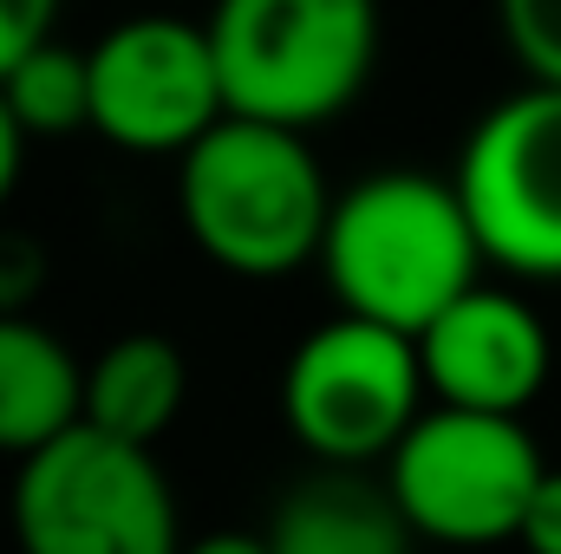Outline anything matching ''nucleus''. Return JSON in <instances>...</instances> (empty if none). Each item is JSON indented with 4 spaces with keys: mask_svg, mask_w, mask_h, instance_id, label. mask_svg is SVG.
I'll return each mask as SVG.
<instances>
[{
    "mask_svg": "<svg viewBox=\"0 0 561 554\" xmlns=\"http://www.w3.org/2000/svg\"><path fill=\"white\" fill-rule=\"evenodd\" d=\"M92 131H105L125 150H190L209 138L229 105H222V72L209 26L176 20V13H138L92 46Z\"/></svg>",
    "mask_w": 561,
    "mask_h": 554,
    "instance_id": "6e6552de",
    "label": "nucleus"
},
{
    "mask_svg": "<svg viewBox=\"0 0 561 554\" xmlns=\"http://www.w3.org/2000/svg\"><path fill=\"white\" fill-rule=\"evenodd\" d=\"M457 196L483 262L523 280H561V92L523 85L496 99L457 157Z\"/></svg>",
    "mask_w": 561,
    "mask_h": 554,
    "instance_id": "0eeeda50",
    "label": "nucleus"
},
{
    "mask_svg": "<svg viewBox=\"0 0 561 554\" xmlns=\"http://www.w3.org/2000/svg\"><path fill=\"white\" fill-rule=\"evenodd\" d=\"M503 33H510L516 66L529 72V85H556L561 92V0H510Z\"/></svg>",
    "mask_w": 561,
    "mask_h": 554,
    "instance_id": "4468645a",
    "label": "nucleus"
},
{
    "mask_svg": "<svg viewBox=\"0 0 561 554\" xmlns=\"http://www.w3.org/2000/svg\"><path fill=\"white\" fill-rule=\"evenodd\" d=\"M262 535L275 554H412V529L392 509V496L346 470L294 483Z\"/></svg>",
    "mask_w": 561,
    "mask_h": 554,
    "instance_id": "9b49d317",
    "label": "nucleus"
},
{
    "mask_svg": "<svg viewBox=\"0 0 561 554\" xmlns=\"http://www.w3.org/2000/svg\"><path fill=\"white\" fill-rule=\"evenodd\" d=\"M176 203L190 242L242 280H280L320 262L333 196L300 131L222 118L176 157Z\"/></svg>",
    "mask_w": 561,
    "mask_h": 554,
    "instance_id": "f03ea898",
    "label": "nucleus"
},
{
    "mask_svg": "<svg viewBox=\"0 0 561 554\" xmlns=\"http://www.w3.org/2000/svg\"><path fill=\"white\" fill-rule=\"evenodd\" d=\"M549 463L523 417L490 412H431L386 457V496L405 529L444 549H496L516 542Z\"/></svg>",
    "mask_w": 561,
    "mask_h": 554,
    "instance_id": "20e7f679",
    "label": "nucleus"
},
{
    "mask_svg": "<svg viewBox=\"0 0 561 554\" xmlns=\"http://www.w3.org/2000/svg\"><path fill=\"white\" fill-rule=\"evenodd\" d=\"M85 424V366L39 320H0V450L39 457Z\"/></svg>",
    "mask_w": 561,
    "mask_h": 554,
    "instance_id": "9d476101",
    "label": "nucleus"
},
{
    "mask_svg": "<svg viewBox=\"0 0 561 554\" xmlns=\"http://www.w3.org/2000/svg\"><path fill=\"white\" fill-rule=\"evenodd\" d=\"M53 39V7L46 0H0V85Z\"/></svg>",
    "mask_w": 561,
    "mask_h": 554,
    "instance_id": "2eb2a0df",
    "label": "nucleus"
},
{
    "mask_svg": "<svg viewBox=\"0 0 561 554\" xmlns=\"http://www.w3.org/2000/svg\"><path fill=\"white\" fill-rule=\"evenodd\" d=\"M549 326L510 287H470L419 333L424 392L450 412L516 417L549 385Z\"/></svg>",
    "mask_w": 561,
    "mask_h": 554,
    "instance_id": "1a4fd4ad",
    "label": "nucleus"
},
{
    "mask_svg": "<svg viewBox=\"0 0 561 554\" xmlns=\"http://www.w3.org/2000/svg\"><path fill=\"white\" fill-rule=\"evenodd\" d=\"M483 242L457 183L424 170H379L333 196L320 275L353 320L419 339L424 326L477 287Z\"/></svg>",
    "mask_w": 561,
    "mask_h": 554,
    "instance_id": "f257e3e1",
    "label": "nucleus"
},
{
    "mask_svg": "<svg viewBox=\"0 0 561 554\" xmlns=\"http://www.w3.org/2000/svg\"><path fill=\"white\" fill-rule=\"evenodd\" d=\"M7 112L20 118L26 138H59V131H79L92 125V53L85 46H66V39H46L7 85H0Z\"/></svg>",
    "mask_w": 561,
    "mask_h": 554,
    "instance_id": "ddd939ff",
    "label": "nucleus"
},
{
    "mask_svg": "<svg viewBox=\"0 0 561 554\" xmlns=\"http://www.w3.org/2000/svg\"><path fill=\"white\" fill-rule=\"evenodd\" d=\"M280 417L320 463L392 457L424 417L419 339L333 313L294 346L280 372Z\"/></svg>",
    "mask_w": 561,
    "mask_h": 554,
    "instance_id": "423d86ee",
    "label": "nucleus"
},
{
    "mask_svg": "<svg viewBox=\"0 0 561 554\" xmlns=\"http://www.w3.org/2000/svg\"><path fill=\"white\" fill-rule=\"evenodd\" d=\"M20 163H26V131H20V118L7 112V99H0V203H7L13 183H20Z\"/></svg>",
    "mask_w": 561,
    "mask_h": 554,
    "instance_id": "a211bd4d",
    "label": "nucleus"
},
{
    "mask_svg": "<svg viewBox=\"0 0 561 554\" xmlns=\"http://www.w3.org/2000/svg\"><path fill=\"white\" fill-rule=\"evenodd\" d=\"M183 392H190L183 346L163 333H125L85 366V424L118 443L150 450L176 424Z\"/></svg>",
    "mask_w": 561,
    "mask_h": 554,
    "instance_id": "f8f14e48",
    "label": "nucleus"
},
{
    "mask_svg": "<svg viewBox=\"0 0 561 554\" xmlns=\"http://www.w3.org/2000/svg\"><path fill=\"white\" fill-rule=\"evenodd\" d=\"M203 26L229 118L300 138L340 118L379 59V13L366 0H229Z\"/></svg>",
    "mask_w": 561,
    "mask_h": 554,
    "instance_id": "7ed1b4c3",
    "label": "nucleus"
},
{
    "mask_svg": "<svg viewBox=\"0 0 561 554\" xmlns=\"http://www.w3.org/2000/svg\"><path fill=\"white\" fill-rule=\"evenodd\" d=\"M183 554H275L268 535H249V529H216V535H196Z\"/></svg>",
    "mask_w": 561,
    "mask_h": 554,
    "instance_id": "6ab92c4d",
    "label": "nucleus"
},
{
    "mask_svg": "<svg viewBox=\"0 0 561 554\" xmlns=\"http://www.w3.org/2000/svg\"><path fill=\"white\" fill-rule=\"evenodd\" d=\"M39 280H46V255H39V242L0 229V320H20V313L33 307Z\"/></svg>",
    "mask_w": 561,
    "mask_h": 554,
    "instance_id": "dca6fc26",
    "label": "nucleus"
},
{
    "mask_svg": "<svg viewBox=\"0 0 561 554\" xmlns=\"http://www.w3.org/2000/svg\"><path fill=\"white\" fill-rule=\"evenodd\" d=\"M529 554H561V470L542 476V489H536V503H529V522H523V535H516Z\"/></svg>",
    "mask_w": 561,
    "mask_h": 554,
    "instance_id": "f3484780",
    "label": "nucleus"
},
{
    "mask_svg": "<svg viewBox=\"0 0 561 554\" xmlns=\"http://www.w3.org/2000/svg\"><path fill=\"white\" fill-rule=\"evenodd\" d=\"M13 542L20 554H183L176 496L157 457L92 424L20 463Z\"/></svg>",
    "mask_w": 561,
    "mask_h": 554,
    "instance_id": "39448f33",
    "label": "nucleus"
}]
</instances>
